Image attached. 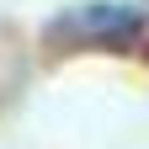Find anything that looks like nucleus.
Here are the masks:
<instances>
[{
    "label": "nucleus",
    "instance_id": "f257e3e1",
    "mask_svg": "<svg viewBox=\"0 0 149 149\" xmlns=\"http://www.w3.org/2000/svg\"><path fill=\"white\" fill-rule=\"evenodd\" d=\"M144 32V11L139 6H112V0H96V6H74L59 22L48 27L53 43H80V48H101V43H128V37Z\"/></svg>",
    "mask_w": 149,
    "mask_h": 149
}]
</instances>
